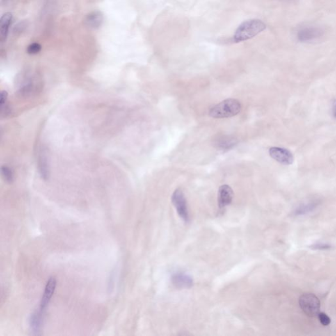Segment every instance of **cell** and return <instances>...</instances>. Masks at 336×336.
I'll list each match as a JSON object with an SVG mask.
<instances>
[{
    "label": "cell",
    "instance_id": "6da1fadb",
    "mask_svg": "<svg viewBox=\"0 0 336 336\" xmlns=\"http://www.w3.org/2000/svg\"><path fill=\"white\" fill-rule=\"evenodd\" d=\"M266 28L267 25L262 20H247L238 27L233 36V40L235 42L239 43L250 40L262 33Z\"/></svg>",
    "mask_w": 336,
    "mask_h": 336
},
{
    "label": "cell",
    "instance_id": "52a82bcc",
    "mask_svg": "<svg viewBox=\"0 0 336 336\" xmlns=\"http://www.w3.org/2000/svg\"><path fill=\"white\" fill-rule=\"evenodd\" d=\"M56 286L57 280L56 278L51 277L47 281L42 299H41L40 308H39V310L41 312L45 313V311L48 305H49L55 291H56Z\"/></svg>",
    "mask_w": 336,
    "mask_h": 336
},
{
    "label": "cell",
    "instance_id": "2e32d148",
    "mask_svg": "<svg viewBox=\"0 0 336 336\" xmlns=\"http://www.w3.org/2000/svg\"><path fill=\"white\" fill-rule=\"evenodd\" d=\"M315 206H316V204H315V203H311V204L301 205V206L299 207L298 209L296 210V214H305L306 213H308V212L312 211V210L315 209Z\"/></svg>",
    "mask_w": 336,
    "mask_h": 336
},
{
    "label": "cell",
    "instance_id": "d6986e66",
    "mask_svg": "<svg viewBox=\"0 0 336 336\" xmlns=\"http://www.w3.org/2000/svg\"><path fill=\"white\" fill-rule=\"evenodd\" d=\"M333 115H334V117L336 118V104L335 105L334 109H333Z\"/></svg>",
    "mask_w": 336,
    "mask_h": 336
},
{
    "label": "cell",
    "instance_id": "ffe728a7",
    "mask_svg": "<svg viewBox=\"0 0 336 336\" xmlns=\"http://www.w3.org/2000/svg\"><path fill=\"white\" fill-rule=\"evenodd\" d=\"M8 1V0H2V2H6Z\"/></svg>",
    "mask_w": 336,
    "mask_h": 336
},
{
    "label": "cell",
    "instance_id": "9c48e42d",
    "mask_svg": "<svg viewBox=\"0 0 336 336\" xmlns=\"http://www.w3.org/2000/svg\"><path fill=\"white\" fill-rule=\"evenodd\" d=\"M13 21V15L10 12L4 13L0 19V43L2 44L6 42L9 32Z\"/></svg>",
    "mask_w": 336,
    "mask_h": 336
},
{
    "label": "cell",
    "instance_id": "8fae6325",
    "mask_svg": "<svg viewBox=\"0 0 336 336\" xmlns=\"http://www.w3.org/2000/svg\"><path fill=\"white\" fill-rule=\"evenodd\" d=\"M173 285L179 289H187L193 285V279L191 276L183 273H177L171 278Z\"/></svg>",
    "mask_w": 336,
    "mask_h": 336
},
{
    "label": "cell",
    "instance_id": "5bb4252c",
    "mask_svg": "<svg viewBox=\"0 0 336 336\" xmlns=\"http://www.w3.org/2000/svg\"><path fill=\"white\" fill-rule=\"evenodd\" d=\"M46 161L47 160L43 156V154H40L38 159V170L40 171L41 176L45 180H46L49 177V169H48Z\"/></svg>",
    "mask_w": 336,
    "mask_h": 336
},
{
    "label": "cell",
    "instance_id": "7c38bea8",
    "mask_svg": "<svg viewBox=\"0 0 336 336\" xmlns=\"http://www.w3.org/2000/svg\"><path fill=\"white\" fill-rule=\"evenodd\" d=\"M43 317H44V313L39 309L38 312H34L31 315V319H30V326H31V330L36 335L40 334V332L42 330Z\"/></svg>",
    "mask_w": 336,
    "mask_h": 336
},
{
    "label": "cell",
    "instance_id": "277c9868",
    "mask_svg": "<svg viewBox=\"0 0 336 336\" xmlns=\"http://www.w3.org/2000/svg\"><path fill=\"white\" fill-rule=\"evenodd\" d=\"M171 201L174 205L178 215L185 222L189 221V214L187 208V200L182 189H176L171 196Z\"/></svg>",
    "mask_w": 336,
    "mask_h": 336
},
{
    "label": "cell",
    "instance_id": "4fadbf2b",
    "mask_svg": "<svg viewBox=\"0 0 336 336\" xmlns=\"http://www.w3.org/2000/svg\"><path fill=\"white\" fill-rule=\"evenodd\" d=\"M237 143V139L234 137L223 136L219 137L215 141V145L219 149H230L234 147Z\"/></svg>",
    "mask_w": 336,
    "mask_h": 336
},
{
    "label": "cell",
    "instance_id": "ac0fdd59",
    "mask_svg": "<svg viewBox=\"0 0 336 336\" xmlns=\"http://www.w3.org/2000/svg\"><path fill=\"white\" fill-rule=\"evenodd\" d=\"M318 317H319L320 322H321L322 325L328 326L330 324L331 320L330 317L325 314V313H319V314H318Z\"/></svg>",
    "mask_w": 336,
    "mask_h": 336
},
{
    "label": "cell",
    "instance_id": "ba28073f",
    "mask_svg": "<svg viewBox=\"0 0 336 336\" xmlns=\"http://www.w3.org/2000/svg\"><path fill=\"white\" fill-rule=\"evenodd\" d=\"M233 191L230 186L223 185L219 187L218 191V205L221 210L225 209L226 206L232 202L233 198Z\"/></svg>",
    "mask_w": 336,
    "mask_h": 336
},
{
    "label": "cell",
    "instance_id": "5b68a950",
    "mask_svg": "<svg viewBox=\"0 0 336 336\" xmlns=\"http://www.w3.org/2000/svg\"><path fill=\"white\" fill-rule=\"evenodd\" d=\"M269 154L276 162L284 164L290 165L293 163L294 158L290 150L280 147H271L269 149Z\"/></svg>",
    "mask_w": 336,
    "mask_h": 336
},
{
    "label": "cell",
    "instance_id": "9a60e30c",
    "mask_svg": "<svg viewBox=\"0 0 336 336\" xmlns=\"http://www.w3.org/2000/svg\"><path fill=\"white\" fill-rule=\"evenodd\" d=\"M2 174L4 180L9 184H11L14 180L13 171L8 166H3L2 167Z\"/></svg>",
    "mask_w": 336,
    "mask_h": 336
},
{
    "label": "cell",
    "instance_id": "7a4b0ae2",
    "mask_svg": "<svg viewBox=\"0 0 336 336\" xmlns=\"http://www.w3.org/2000/svg\"><path fill=\"white\" fill-rule=\"evenodd\" d=\"M242 106L239 100L228 99L215 105L210 110V116L214 118H225L237 115L241 111Z\"/></svg>",
    "mask_w": 336,
    "mask_h": 336
},
{
    "label": "cell",
    "instance_id": "e0dca14e",
    "mask_svg": "<svg viewBox=\"0 0 336 336\" xmlns=\"http://www.w3.org/2000/svg\"><path fill=\"white\" fill-rule=\"evenodd\" d=\"M42 49V45H41L40 43L34 42L31 43V44L27 47V51L30 55H36L39 54Z\"/></svg>",
    "mask_w": 336,
    "mask_h": 336
},
{
    "label": "cell",
    "instance_id": "30bf717a",
    "mask_svg": "<svg viewBox=\"0 0 336 336\" xmlns=\"http://www.w3.org/2000/svg\"><path fill=\"white\" fill-rule=\"evenodd\" d=\"M104 16L100 11H93L86 15L84 22L86 27L93 30H97L102 26Z\"/></svg>",
    "mask_w": 336,
    "mask_h": 336
},
{
    "label": "cell",
    "instance_id": "3957f363",
    "mask_svg": "<svg viewBox=\"0 0 336 336\" xmlns=\"http://www.w3.org/2000/svg\"><path fill=\"white\" fill-rule=\"evenodd\" d=\"M299 303L301 309L308 317H315L319 314L321 303L315 295L304 294L299 298Z\"/></svg>",
    "mask_w": 336,
    "mask_h": 336
},
{
    "label": "cell",
    "instance_id": "8992f818",
    "mask_svg": "<svg viewBox=\"0 0 336 336\" xmlns=\"http://www.w3.org/2000/svg\"><path fill=\"white\" fill-rule=\"evenodd\" d=\"M324 34V31L319 27H307L301 29L297 34L299 42H308L321 37Z\"/></svg>",
    "mask_w": 336,
    "mask_h": 336
}]
</instances>
